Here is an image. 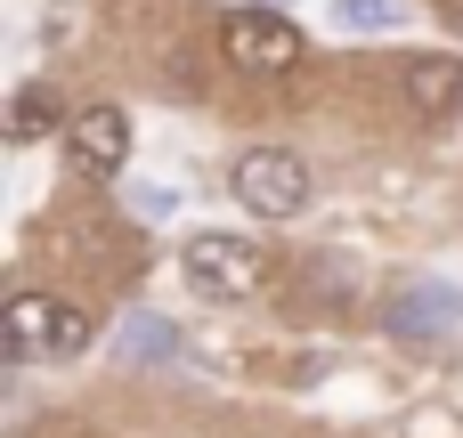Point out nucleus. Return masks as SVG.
Here are the masks:
<instances>
[{
  "label": "nucleus",
  "instance_id": "nucleus-1",
  "mask_svg": "<svg viewBox=\"0 0 463 438\" xmlns=\"http://www.w3.org/2000/svg\"><path fill=\"white\" fill-rule=\"evenodd\" d=\"M90 309L81 301H65V293H41V284H24V293H8V309H0V341H8V358L16 366H49V358H81L90 349Z\"/></svg>",
  "mask_w": 463,
  "mask_h": 438
},
{
  "label": "nucleus",
  "instance_id": "nucleus-2",
  "mask_svg": "<svg viewBox=\"0 0 463 438\" xmlns=\"http://www.w3.org/2000/svg\"><path fill=\"white\" fill-rule=\"evenodd\" d=\"M220 57H228L236 73L285 81V73L309 65V41H301V24H293L285 8H236V16H220Z\"/></svg>",
  "mask_w": 463,
  "mask_h": 438
},
{
  "label": "nucleus",
  "instance_id": "nucleus-3",
  "mask_svg": "<svg viewBox=\"0 0 463 438\" xmlns=\"http://www.w3.org/2000/svg\"><path fill=\"white\" fill-rule=\"evenodd\" d=\"M228 187H236V203H244L252 219H293V211L309 203V163H301L293 146H252V154H236Z\"/></svg>",
  "mask_w": 463,
  "mask_h": 438
},
{
  "label": "nucleus",
  "instance_id": "nucleus-4",
  "mask_svg": "<svg viewBox=\"0 0 463 438\" xmlns=\"http://www.w3.org/2000/svg\"><path fill=\"white\" fill-rule=\"evenodd\" d=\"M179 268H187V284L195 293H212V301H252L260 293V252L244 244V236H187V252H179Z\"/></svg>",
  "mask_w": 463,
  "mask_h": 438
},
{
  "label": "nucleus",
  "instance_id": "nucleus-5",
  "mask_svg": "<svg viewBox=\"0 0 463 438\" xmlns=\"http://www.w3.org/2000/svg\"><path fill=\"white\" fill-rule=\"evenodd\" d=\"M65 163L81 179H122V163H130V114L122 106H81L65 122Z\"/></svg>",
  "mask_w": 463,
  "mask_h": 438
},
{
  "label": "nucleus",
  "instance_id": "nucleus-6",
  "mask_svg": "<svg viewBox=\"0 0 463 438\" xmlns=\"http://www.w3.org/2000/svg\"><path fill=\"white\" fill-rule=\"evenodd\" d=\"M399 98H407L415 122H456L463 114V57H448V49L407 57V65H399Z\"/></svg>",
  "mask_w": 463,
  "mask_h": 438
},
{
  "label": "nucleus",
  "instance_id": "nucleus-7",
  "mask_svg": "<svg viewBox=\"0 0 463 438\" xmlns=\"http://www.w3.org/2000/svg\"><path fill=\"white\" fill-rule=\"evenodd\" d=\"M65 122H73V114H65V89H49V81H24L16 106H8V138H16V146H33V138H49V130L65 138Z\"/></svg>",
  "mask_w": 463,
  "mask_h": 438
},
{
  "label": "nucleus",
  "instance_id": "nucleus-8",
  "mask_svg": "<svg viewBox=\"0 0 463 438\" xmlns=\"http://www.w3.org/2000/svg\"><path fill=\"white\" fill-rule=\"evenodd\" d=\"M456 317H463V293H439V284H415V293L391 309L399 333H431V325H456Z\"/></svg>",
  "mask_w": 463,
  "mask_h": 438
},
{
  "label": "nucleus",
  "instance_id": "nucleus-9",
  "mask_svg": "<svg viewBox=\"0 0 463 438\" xmlns=\"http://www.w3.org/2000/svg\"><path fill=\"white\" fill-rule=\"evenodd\" d=\"M122 349H130V358H171L179 333H171L163 317H130V325H122Z\"/></svg>",
  "mask_w": 463,
  "mask_h": 438
},
{
  "label": "nucleus",
  "instance_id": "nucleus-10",
  "mask_svg": "<svg viewBox=\"0 0 463 438\" xmlns=\"http://www.w3.org/2000/svg\"><path fill=\"white\" fill-rule=\"evenodd\" d=\"M391 16V0H350V24H383Z\"/></svg>",
  "mask_w": 463,
  "mask_h": 438
},
{
  "label": "nucleus",
  "instance_id": "nucleus-11",
  "mask_svg": "<svg viewBox=\"0 0 463 438\" xmlns=\"http://www.w3.org/2000/svg\"><path fill=\"white\" fill-rule=\"evenodd\" d=\"M439 16H448V24H456V33H463V0H439Z\"/></svg>",
  "mask_w": 463,
  "mask_h": 438
}]
</instances>
